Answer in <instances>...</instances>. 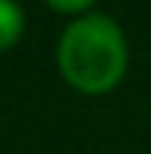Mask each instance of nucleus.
<instances>
[{
    "label": "nucleus",
    "mask_w": 151,
    "mask_h": 154,
    "mask_svg": "<svg viewBox=\"0 0 151 154\" xmlns=\"http://www.w3.org/2000/svg\"><path fill=\"white\" fill-rule=\"evenodd\" d=\"M60 69L63 79L79 91H107L126 72V41L113 19L85 16L72 22L60 38Z\"/></svg>",
    "instance_id": "nucleus-1"
},
{
    "label": "nucleus",
    "mask_w": 151,
    "mask_h": 154,
    "mask_svg": "<svg viewBox=\"0 0 151 154\" xmlns=\"http://www.w3.org/2000/svg\"><path fill=\"white\" fill-rule=\"evenodd\" d=\"M22 25H25V16L16 3H6L0 0V51L13 47L22 35Z\"/></svg>",
    "instance_id": "nucleus-2"
},
{
    "label": "nucleus",
    "mask_w": 151,
    "mask_h": 154,
    "mask_svg": "<svg viewBox=\"0 0 151 154\" xmlns=\"http://www.w3.org/2000/svg\"><path fill=\"white\" fill-rule=\"evenodd\" d=\"M54 10H85L88 0H72V3H51Z\"/></svg>",
    "instance_id": "nucleus-3"
}]
</instances>
